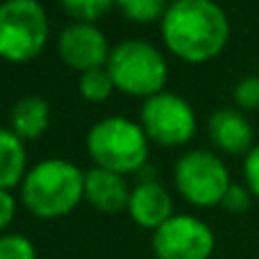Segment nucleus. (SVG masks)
Instances as JSON below:
<instances>
[{"label":"nucleus","mask_w":259,"mask_h":259,"mask_svg":"<svg viewBox=\"0 0 259 259\" xmlns=\"http://www.w3.org/2000/svg\"><path fill=\"white\" fill-rule=\"evenodd\" d=\"M141 127L148 139L161 146H182L196 132V112L182 96L173 91H159L143 100Z\"/></svg>","instance_id":"nucleus-7"},{"label":"nucleus","mask_w":259,"mask_h":259,"mask_svg":"<svg viewBox=\"0 0 259 259\" xmlns=\"http://www.w3.org/2000/svg\"><path fill=\"white\" fill-rule=\"evenodd\" d=\"M27 152L23 139L12 127H0V189H12L27 173Z\"/></svg>","instance_id":"nucleus-14"},{"label":"nucleus","mask_w":259,"mask_h":259,"mask_svg":"<svg viewBox=\"0 0 259 259\" xmlns=\"http://www.w3.org/2000/svg\"><path fill=\"white\" fill-rule=\"evenodd\" d=\"M48 14L39 0L0 3V57L7 62H30L48 41Z\"/></svg>","instance_id":"nucleus-5"},{"label":"nucleus","mask_w":259,"mask_h":259,"mask_svg":"<svg viewBox=\"0 0 259 259\" xmlns=\"http://www.w3.org/2000/svg\"><path fill=\"white\" fill-rule=\"evenodd\" d=\"M250 202H252V191L250 189L232 182L230 184V189L225 191L221 205H223L228 211H232V214H243V211L250 207Z\"/></svg>","instance_id":"nucleus-20"},{"label":"nucleus","mask_w":259,"mask_h":259,"mask_svg":"<svg viewBox=\"0 0 259 259\" xmlns=\"http://www.w3.org/2000/svg\"><path fill=\"white\" fill-rule=\"evenodd\" d=\"M9 123L12 130L21 139H36L48 130L50 123V105L41 96H23L14 103L9 112Z\"/></svg>","instance_id":"nucleus-13"},{"label":"nucleus","mask_w":259,"mask_h":259,"mask_svg":"<svg viewBox=\"0 0 259 259\" xmlns=\"http://www.w3.org/2000/svg\"><path fill=\"white\" fill-rule=\"evenodd\" d=\"M230 21L214 0H173L161 16L166 48L187 62H207L225 48Z\"/></svg>","instance_id":"nucleus-1"},{"label":"nucleus","mask_w":259,"mask_h":259,"mask_svg":"<svg viewBox=\"0 0 259 259\" xmlns=\"http://www.w3.org/2000/svg\"><path fill=\"white\" fill-rule=\"evenodd\" d=\"M216 237L205 221L189 214H173L152 232L157 259H209Z\"/></svg>","instance_id":"nucleus-8"},{"label":"nucleus","mask_w":259,"mask_h":259,"mask_svg":"<svg viewBox=\"0 0 259 259\" xmlns=\"http://www.w3.org/2000/svg\"><path fill=\"white\" fill-rule=\"evenodd\" d=\"M64 12L77 23H94L116 5V0H59Z\"/></svg>","instance_id":"nucleus-16"},{"label":"nucleus","mask_w":259,"mask_h":259,"mask_svg":"<svg viewBox=\"0 0 259 259\" xmlns=\"http://www.w3.org/2000/svg\"><path fill=\"white\" fill-rule=\"evenodd\" d=\"M16 216V200L7 189H0V232L7 228Z\"/></svg>","instance_id":"nucleus-22"},{"label":"nucleus","mask_w":259,"mask_h":259,"mask_svg":"<svg viewBox=\"0 0 259 259\" xmlns=\"http://www.w3.org/2000/svg\"><path fill=\"white\" fill-rule=\"evenodd\" d=\"M207 130H209V139L214 141V146L225 152H232V155H241V152L248 155L255 146L252 143L255 132H252L248 118L241 114V109H216L209 116Z\"/></svg>","instance_id":"nucleus-12"},{"label":"nucleus","mask_w":259,"mask_h":259,"mask_svg":"<svg viewBox=\"0 0 259 259\" xmlns=\"http://www.w3.org/2000/svg\"><path fill=\"white\" fill-rule=\"evenodd\" d=\"M87 150L100 168L114 173H137L148 157V134L141 123L125 116L96 121L87 132Z\"/></svg>","instance_id":"nucleus-3"},{"label":"nucleus","mask_w":259,"mask_h":259,"mask_svg":"<svg viewBox=\"0 0 259 259\" xmlns=\"http://www.w3.org/2000/svg\"><path fill=\"white\" fill-rule=\"evenodd\" d=\"M84 198V170L62 157L41 159L21 182V200L39 219H59Z\"/></svg>","instance_id":"nucleus-2"},{"label":"nucleus","mask_w":259,"mask_h":259,"mask_svg":"<svg viewBox=\"0 0 259 259\" xmlns=\"http://www.w3.org/2000/svg\"><path fill=\"white\" fill-rule=\"evenodd\" d=\"M130 193L132 189L127 187L125 178L121 173L91 166L84 170V198L105 214H116L121 209H127Z\"/></svg>","instance_id":"nucleus-11"},{"label":"nucleus","mask_w":259,"mask_h":259,"mask_svg":"<svg viewBox=\"0 0 259 259\" xmlns=\"http://www.w3.org/2000/svg\"><path fill=\"white\" fill-rule=\"evenodd\" d=\"M116 7L137 23H150L164 16L166 12V0H116Z\"/></svg>","instance_id":"nucleus-17"},{"label":"nucleus","mask_w":259,"mask_h":259,"mask_svg":"<svg viewBox=\"0 0 259 259\" xmlns=\"http://www.w3.org/2000/svg\"><path fill=\"white\" fill-rule=\"evenodd\" d=\"M170 3H173V0H170Z\"/></svg>","instance_id":"nucleus-23"},{"label":"nucleus","mask_w":259,"mask_h":259,"mask_svg":"<svg viewBox=\"0 0 259 259\" xmlns=\"http://www.w3.org/2000/svg\"><path fill=\"white\" fill-rule=\"evenodd\" d=\"M127 211L137 225L146 230H157L173 216V198L157 180L139 182L130 193Z\"/></svg>","instance_id":"nucleus-10"},{"label":"nucleus","mask_w":259,"mask_h":259,"mask_svg":"<svg viewBox=\"0 0 259 259\" xmlns=\"http://www.w3.org/2000/svg\"><path fill=\"white\" fill-rule=\"evenodd\" d=\"M234 103L241 109H257L259 107V75H248L237 82L232 91Z\"/></svg>","instance_id":"nucleus-19"},{"label":"nucleus","mask_w":259,"mask_h":259,"mask_svg":"<svg viewBox=\"0 0 259 259\" xmlns=\"http://www.w3.org/2000/svg\"><path fill=\"white\" fill-rule=\"evenodd\" d=\"M105 68L109 71L116 89L143 98L164 91V84L168 80V66L164 55L143 39L118 41L109 50Z\"/></svg>","instance_id":"nucleus-4"},{"label":"nucleus","mask_w":259,"mask_h":259,"mask_svg":"<svg viewBox=\"0 0 259 259\" xmlns=\"http://www.w3.org/2000/svg\"><path fill=\"white\" fill-rule=\"evenodd\" d=\"M0 259H36V248L23 234H0Z\"/></svg>","instance_id":"nucleus-18"},{"label":"nucleus","mask_w":259,"mask_h":259,"mask_svg":"<svg viewBox=\"0 0 259 259\" xmlns=\"http://www.w3.org/2000/svg\"><path fill=\"white\" fill-rule=\"evenodd\" d=\"M77 87H80L82 98L94 100V103L107 100L109 96H112V91L116 89L107 68H91V71L80 73V82H77Z\"/></svg>","instance_id":"nucleus-15"},{"label":"nucleus","mask_w":259,"mask_h":259,"mask_svg":"<svg viewBox=\"0 0 259 259\" xmlns=\"http://www.w3.org/2000/svg\"><path fill=\"white\" fill-rule=\"evenodd\" d=\"M59 55L80 73L107 66L109 44L96 23H71L59 32Z\"/></svg>","instance_id":"nucleus-9"},{"label":"nucleus","mask_w":259,"mask_h":259,"mask_svg":"<svg viewBox=\"0 0 259 259\" xmlns=\"http://www.w3.org/2000/svg\"><path fill=\"white\" fill-rule=\"evenodd\" d=\"M173 178L180 196L196 207L221 205L225 191L232 184L230 170L223 164V159L202 148L189 150L180 157Z\"/></svg>","instance_id":"nucleus-6"},{"label":"nucleus","mask_w":259,"mask_h":259,"mask_svg":"<svg viewBox=\"0 0 259 259\" xmlns=\"http://www.w3.org/2000/svg\"><path fill=\"white\" fill-rule=\"evenodd\" d=\"M243 178H246V184L252 191V196L259 198V143L252 146V150L243 159Z\"/></svg>","instance_id":"nucleus-21"}]
</instances>
